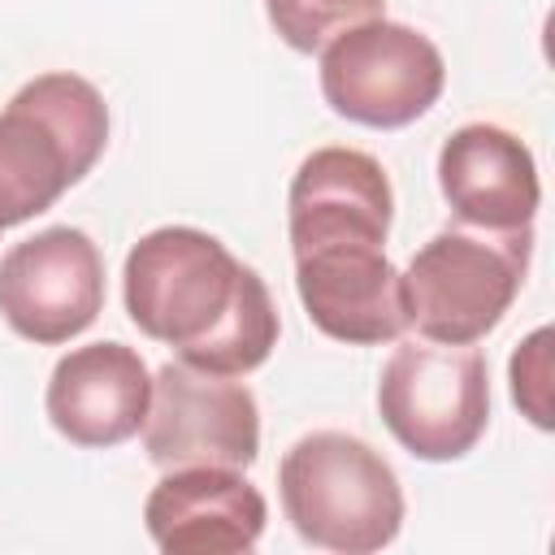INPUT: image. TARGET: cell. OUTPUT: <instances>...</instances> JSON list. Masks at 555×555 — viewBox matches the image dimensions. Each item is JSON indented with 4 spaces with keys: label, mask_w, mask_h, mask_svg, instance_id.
I'll list each match as a JSON object with an SVG mask.
<instances>
[{
    "label": "cell",
    "mask_w": 555,
    "mask_h": 555,
    "mask_svg": "<svg viewBox=\"0 0 555 555\" xmlns=\"http://www.w3.org/2000/svg\"><path fill=\"white\" fill-rule=\"evenodd\" d=\"M395 191L377 156L317 147L286 191L295 295L308 321L347 347H382L408 330L403 282L386 256Z\"/></svg>",
    "instance_id": "6da1fadb"
},
{
    "label": "cell",
    "mask_w": 555,
    "mask_h": 555,
    "mask_svg": "<svg viewBox=\"0 0 555 555\" xmlns=\"http://www.w3.org/2000/svg\"><path fill=\"white\" fill-rule=\"evenodd\" d=\"M121 299L143 338L221 377L260 369L282 334L264 278L195 225L147 230L126 251Z\"/></svg>",
    "instance_id": "7a4b0ae2"
},
{
    "label": "cell",
    "mask_w": 555,
    "mask_h": 555,
    "mask_svg": "<svg viewBox=\"0 0 555 555\" xmlns=\"http://www.w3.org/2000/svg\"><path fill=\"white\" fill-rule=\"evenodd\" d=\"M108 147V104L69 69L39 74L0 108V230L48 212Z\"/></svg>",
    "instance_id": "3957f363"
},
{
    "label": "cell",
    "mask_w": 555,
    "mask_h": 555,
    "mask_svg": "<svg viewBox=\"0 0 555 555\" xmlns=\"http://www.w3.org/2000/svg\"><path fill=\"white\" fill-rule=\"evenodd\" d=\"M291 529L321 551L373 555L403 529V486L382 451L347 429H312L278 464Z\"/></svg>",
    "instance_id": "277c9868"
},
{
    "label": "cell",
    "mask_w": 555,
    "mask_h": 555,
    "mask_svg": "<svg viewBox=\"0 0 555 555\" xmlns=\"http://www.w3.org/2000/svg\"><path fill=\"white\" fill-rule=\"evenodd\" d=\"M533 256L529 230H473L447 225L421 243L399 273L408 330L429 343L473 347L481 343L516 304Z\"/></svg>",
    "instance_id": "5b68a950"
},
{
    "label": "cell",
    "mask_w": 555,
    "mask_h": 555,
    "mask_svg": "<svg viewBox=\"0 0 555 555\" xmlns=\"http://www.w3.org/2000/svg\"><path fill=\"white\" fill-rule=\"evenodd\" d=\"M377 412L390 438L425 460H464L490 425V369L477 347L408 338L377 377Z\"/></svg>",
    "instance_id": "8992f818"
},
{
    "label": "cell",
    "mask_w": 555,
    "mask_h": 555,
    "mask_svg": "<svg viewBox=\"0 0 555 555\" xmlns=\"http://www.w3.org/2000/svg\"><path fill=\"white\" fill-rule=\"evenodd\" d=\"M447 87L438 43L403 22L369 17L321 48L325 104L369 130H399L425 117Z\"/></svg>",
    "instance_id": "52a82bcc"
},
{
    "label": "cell",
    "mask_w": 555,
    "mask_h": 555,
    "mask_svg": "<svg viewBox=\"0 0 555 555\" xmlns=\"http://www.w3.org/2000/svg\"><path fill=\"white\" fill-rule=\"evenodd\" d=\"M143 451L156 468H247L260 455L256 395L234 377L169 360L152 373Z\"/></svg>",
    "instance_id": "ba28073f"
},
{
    "label": "cell",
    "mask_w": 555,
    "mask_h": 555,
    "mask_svg": "<svg viewBox=\"0 0 555 555\" xmlns=\"http://www.w3.org/2000/svg\"><path fill=\"white\" fill-rule=\"evenodd\" d=\"M104 312V256L78 225H48L0 256V317L35 343L61 347Z\"/></svg>",
    "instance_id": "9c48e42d"
},
{
    "label": "cell",
    "mask_w": 555,
    "mask_h": 555,
    "mask_svg": "<svg viewBox=\"0 0 555 555\" xmlns=\"http://www.w3.org/2000/svg\"><path fill=\"white\" fill-rule=\"evenodd\" d=\"M152 403V369L117 338L65 351L52 364L43 412L52 429L87 451H108L143 429Z\"/></svg>",
    "instance_id": "30bf717a"
},
{
    "label": "cell",
    "mask_w": 555,
    "mask_h": 555,
    "mask_svg": "<svg viewBox=\"0 0 555 555\" xmlns=\"http://www.w3.org/2000/svg\"><path fill=\"white\" fill-rule=\"evenodd\" d=\"M269 503L243 468H165L143 503V525L165 555H238L264 533Z\"/></svg>",
    "instance_id": "8fae6325"
},
{
    "label": "cell",
    "mask_w": 555,
    "mask_h": 555,
    "mask_svg": "<svg viewBox=\"0 0 555 555\" xmlns=\"http://www.w3.org/2000/svg\"><path fill=\"white\" fill-rule=\"evenodd\" d=\"M438 191L460 225L529 230L542 204L538 160L520 134L494 121H468L438 147Z\"/></svg>",
    "instance_id": "7c38bea8"
},
{
    "label": "cell",
    "mask_w": 555,
    "mask_h": 555,
    "mask_svg": "<svg viewBox=\"0 0 555 555\" xmlns=\"http://www.w3.org/2000/svg\"><path fill=\"white\" fill-rule=\"evenodd\" d=\"M386 0H264V17L291 52H321L347 26L382 17Z\"/></svg>",
    "instance_id": "4fadbf2b"
},
{
    "label": "cell",
    "mask_w": 555,
    "mask_h": 555,
    "mask_svg": "<svg viewBox=\"0 0 555 555\" xmlns=\"http://www.w3.org/2000/svg\"><path fill=\"white\" fill-rule=\"evenodd\" d=\"M507 382H512V403L520 408V416H529V425L551 429V330L538 325L525 343H516L512 364H507Z\"/></svg>",
    "instance_id": "5bb4252c"
},
{
    "label": "cell",
    "mask_w": 555,
    "mask_h": 555,
    "mask_svg": "<svg viewBox=\"0 0 555 555\" xmlns=\"http://www.w3.org/2000/svg\"><path fill=\"white\" fill-rule=\"evenodd\" d=\"M0 234H4V230H0Z\"/></svg>",
    "instance_id": "9a60e30c"
}]
</instances>
